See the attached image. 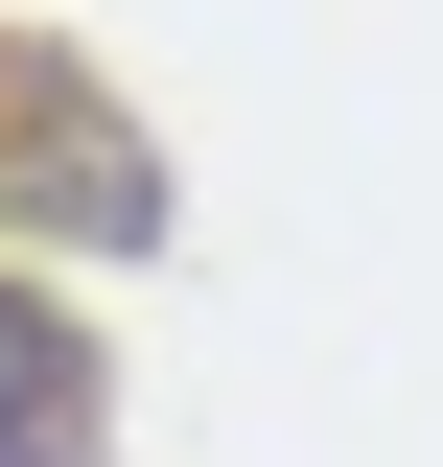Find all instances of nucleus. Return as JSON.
Returning a JSON list of instances; mask_svg holds the SVG:
<instances>
[{
    "label": "nucleus",
    "mask_w": 443,
    "mask_h": 467,
    "mask_svg": "<svg viewBox=\"0 0 443 467\" xmlns=\"http://www.w3.org/2000/svg\"><path fill=\"white\" fill-rule=\"evenodd\" d=\"M0 467H94V350L0 281Z\"/></svg>",
    "instance_id": "f257e3e1"
}]
</instances>
